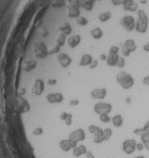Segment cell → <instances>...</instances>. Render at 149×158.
<instances>
[{
  "label": "cell",
  "instance_id": "cell-1",
  "mask_svg": "<svg viewBox=\"0 0 149 158\" xmlns=\"http://www.w3.org/2000/svg\"><path fill=\"white\" fill-rule=\"evenodd\" d=\"M137 13H138V19L136 20L135 30L138 33L144 34L148 30V22H149L148 16L143 10H138Z\"/></svg>",
  "mask_w": 149,
  "mask_h": 158
},
{
  "label": "cell",
  "instance_id": "cell-2",
  "mask_svg": "<svg viewBox=\"0 0 149 158\" xmlns=\"http://www.w3.org/2000/svg\"><path fill=\"white\" fill-rule=\"evenodd\" d=\"M116 81L124 89H130L134 86V78L126 72H119L116 75Z\"/></svg>",
  "mask_w": 149,
  "mask_h": 158
},
{
  "label": "cell",
  "instance_id": "cell-3",
  "mask_svg": "<svg viewBox=\"0 0 149 158\" xmlns=\"http://www.w3.org/2000/svg\"><path fill=\"white\" fill-rule=\"evenodd\" d=\"M120 24L127 32H131L135 30L136 20L132 15H125L120 19Z\"/></svg>",
  "mask_w": 149,
  "mask_h": 158
},
{
  "label": "cell",
  "instance_id": "cell-4",
  "mask_svg": "<svg viewBox=\"0 0 149 158\" xmlns=\"http://www.w3.org/2000/svg\"><path fill=\"white\" fill-rule=\"evenodd\" d=\"M137 49V45H136V43L133 39H128L123 44V47L121 49V53H122V56L125 57V56H129L130 54L135 52Z\"/></svg>",
  "mask_w": 149,
  "mask_h": 158
},
{
  "label": "cell",
  "instance_id": "cell-5",
  "mask_svg": "<svg viewBox=\"0 0 149 158\" xmlns=\"http://www.w3.org/2000/svg\"><path fill=\"white\" fill-rule=\"evenodd\" d=\"M82 2L80 0H74L68 8V16L70 18H79L80 16V9Z\"/></svg>",
  "mask_w": 149,
  "mask_h": 158
},
{
  "label": "cell",
  "instance_id": "cell-6",
  "mask_svg": "<svg viewBox=\"0 0 149 158\" xmlns=\"http://www.w3.org/2000/svg\"><path fill=\"white\" fill-rule=\"evenodd\" d=\"M34 54L38 58H41V59L45 58L48 56V50H47L46 45L42 42L36 43L34 45Z\"/></svg>",
  "mask_w": 149,
  "mask_h": 158
},
{
  "label": "cell",
  "instance_id": "cell-7",
  "mask_svg": "<svg viewBox=\"0 0 149 158\" xmlns=\"http://www.w3.org/2000/svg\"><path fill=\"white\" fill-rule=\"evenodd\" d=\"M45 90V82L41 78L35 79V81L32 85L31 91L36 96H41Z\"/></svg>",
  "mask_w": 149,
  "mask_h": 158
},
{
  "label": "cell",
  "instance_id": "cell-8",
  "mask_svg": "<svg viewBox=\"0 0 149 158\" xmlns=\"http://www.w3.org/2000/svg\"><path fill=\"white\" fill-rule=\"evenodd\" d=\"M113 110V106L111 104L109 103H105V102H98L94 106V111L98 114H109Z\"/></svg>",
  "mask_w": 149,
  "mask_h": 158
},
{
  "label": "cell",
  "instance_id": "cell-9",
  "mask_svg": "<svg viewBox=\"0 0 149 158\" xmlns=\"http://www.w3.org/2000/svg\"><path fill=\"white\" fill-rule=\"evenodd\" d=\"M136 146H137V141L133 139V138H128V139L124 140L122 144V149L126 154H132L136 151Z\"/></svg>",
  "mask_w": 149,
  "mask_h": 158
},
{
  "label": "cell",
  "instance_id": "cell-10",
  "mask_svg": "<svg viewBox=\"0 0 149 158\" xmlns=\"http://www.w3.org/2000/svg\"><path fill=\"white\" fill-rule=\"evenodd\" d=\"M45 99H46V101L51 105L61 104L64 100V96L62 92H50V93L46 94Z\"/></svg>",
  "mask_w": 149,
  "mask_h": 158
},
{
  "label": "cell",
  "instance_id": "cell-11",
  "mask_svg": "<svg viewBox=\"0 0 149 158\" xmlns=\"http://www.w3.org/2000/svg\"><path fill=\"white\" fill-rule=\"evenodd\" d=\"M57 61H58V63L60 64L61 67H62L63 69H66L72 64L73 59L66 53H59L58 56H57Z\"/></svg>",
  "mask_w": 149,
  "mask_h": 158
},
{
  "label": "cell",
  "instance_id": "cell-12",
  "mask_svg": "<svg viewBox=\"0 0 149 158\" xmlns=\"http://www.w3.org/2000/svg\"><path fill=\"white\" fill-rule=\"evenodd\" d=\"M69 138L71 140L74 141V142H81L83 140H85L86 138V133L82 128H79L77 130L73 131L70 135H69Z\"/></svg>",
  "mask_w": 149,
  "mask_h": 158
},
{
  "label": "cell",
  "instance_id": "cell-13",
  "mask_svg": "<svg viewBox=\"0 0 149 158\" xmlns=\"http://www.w3.org/2000/svg\"><path fill=\"white\" fill-rule=\"evenodd\" d=\"M107 89L105 88H96L94 89L91 91V97L94 99V100H98L102 101L107 97Z\"/></svg>",
  "mask_w": 149,
  "mask_h": 158
},
{
  "label": "cell",
  "instance_id": "cell-14",
  "mask_svg": "<svg viewBox=\"0 0 149 158\" xmlns=\"http://www.w3.org/2000/svg\"><path fill=\"white\" fill-rule=\"evenodd\" d=\"M78 146V143L74 142L73 140H71L70 138H67V139H62L59 142V147L62 151H63L64 152H70L71 150H73L74 147Z\"/></svg>",
  "mask_w": 149,
  "mask_h": 158
},
{
  "label": "cell",
  "instance_id": "cell-15",
  "mask_svg": "<svg viewBox=\"0 0 149 158\" xmlns=\"http://www.w3.org/2000/svg\"><path fill=\"white\" fill-rule=\"evenodd\" d=\"M81 43V36L79 34L72 35L67 39V44L71 48H76Z\"/></svg>",
  "mask_w": 149,
  "mask_h": 158
},
{
  "label": "cell",
  "instance_id": "cell-16",
  "mask_svg": "<svg viewBox=\"0 0 149 158\" xmlns=\"http://www.w3.org/2000/svg\"><path fill=\"white\" fill-rule=\"evenodd\" d=\"M94 57H92V55L90 54H83L81 58H80V61H79V66L80 67H89L90 64L94 61Z\"/></svg>",
  "mask_w": 149,
  "mask_h": 158
},
{
  "label": "cell",
  "instance_id": "cell-17",
  "mask_svg": "<svg viewBox=\"0 0 149 158\" xmlns=\"http://www.w3.org/2000/svg\"><path fill=\"white\" fill-rule=\"evenodd\" d=\"M124 10L126 11H129V12H135L138 11L139 7H138V3L134 0H131V1H128L127 3H126L124 6Z\"/></svg>",
  "mask_w": 149,
  "mask_h": 158
},
{
  "label": "cell",
  "instance_id": "cell-18",
  "mask_svg": "<svg viewBox=\"0 0 149 158\" xmlns=\"http://www.w3.org/2000/svg\"><path fill=\"white\" fill-rule=\"evenodd\" d=\"M87 152V149L84 145H78L72 150V153L74 157H80L81 155H85Z\"/></svg>",
  "mask_w": 149,
  "mask_h": 158
},
{
  "label": "cell",
  "instance_id": "cell-19",
  "mask_svg": "<svg viewBox=\"0 0 149 158\" xmlns=\"http://www.w3.org/2000/svg\"><path fill=\"white\" fill-rule=\"evenodd\" d=\"M118 57H119V55H115V54H109L108 55V57H107V64L109 66V67H115L116 66V63H117V60H118Z\"/></svg>",
  "mask_w": 149,
  "mask_h": 158
},
{
  "label": "cell",
  "instance_id": "cell-20",
  "mask_svg": "<svg viewBox=\"0 0 149 158\" xmlns=\"http://www.w3.org/2000/svg\"><path fill=\"white\" fill-rule=\"evenodd\" d=\"M111 123H113V126L116 127V128L122 127L123 124H124V118H123L122 115L117 114V115L113 116V118H111Z\"/></svg>",
  "mask_w": 149,
  "mask_h": 158
},
{
  "label": "cell",
  "instance_id": "cell-21",
  "mask_svg": "<svg viewBox=\"0 0 149 158\" xmlns=\"http://www.w3.org/2000/svg\"><path fill=\"white\" fill-rule=\"evenodd\" d=\"M60 118H61L62 121L64 122V123L67 126H70L72 124V123H73V116H72V114L67 113V112H62L60 115Z\"/></svg>",
  "mask_w": 149,
  "mask_h": 158
},
{
  "label": "cell",
  "instance_id": "cell-22",
  "mask_svg": "<svg viewBox=\"0 0 149 158\" xmlns=\"http://www.w3.org/2000/svg\"><path fill=\"white\" fill-rule=\"evenodd\" d=\"M90 33H91V36L94 38L95 40H100V39H102V37L104 35L103 30L100 27H97L92 28Z\"/></svg>",
  "mask_w": 149,
  "mask_h": 158
},
{
  "label": "cell",
  "instance_id": "cell-23",
  "mask_svg": "<svg viewBox=\"0 0 149 158\" xmlns=\"http://www.w3.org/2000/svg\"><path fill=\"white\" fill-rule=\"evenodd\" d=\"M133 133L137 135H146V134H149V121L144 124L143 127H141V128H136Z\"/></svg>",
  "mask_w": 149,
  "mask_h": 158
},
{
  "label": "cell",
  "instance_id": "cell-24",
  "mask_svg": "<svg viewBox=\"0 0 149 158\" xmlns=\"http://www.w3.org/2000/svg\"><path fill=\"white\" fill-rule=\"evenodd\" d=\"M60 30H61L62 33H63L66 36L71 35L72 32H73V28H72L71 25L69 23H67V22H65V23H63V24H62L60 26Z\"/></svg>",
  "mask_w": 149,
  "mask_h": 158
},
{
  "label": "cell",
  "instance_id": "cell-25",
  "mask_svg": "<svg viewBox=\"0 0 149 158\" xmlns=\"http://www.w3.org/2000/svg\"><path fill=\"white\" fill-rule=\"evenodd\" d=\"M94 7H95V1H92V0H84L81 5V8L86 11H92L94 10Z\"/></svg>",
  "mask_w": 149,
  "mask_h": 158
},
{
  "label": "cell",
  "instance_id": "cell-26",
  "mask_svg": "<svg viewBox=\"0 0 149 158\" xmlns=\"http://www.w3.org/2000/svg\"><path fill=\"white\" fill-rule=\"evenodd\" d=\"M110 18H111V12L110 11H104V12L99 13V15H98V20L102 23L108 22Z\"/></svg>",
  "mask_w": 149,
  "mask_h": 158
},
{
  "label": "cell",
  "instance_id": "cell-27",
  "mask_svg": "<svg viewBox=\"0 0 149 158\" xmlns=\"http://www.w3.org/2000/svg\"><path fill=\"white\" fill-rule=\"evenodd\" d=\"M111 136H113V130H111L110 128L103 129V131H102V138H103V142L109 140Z\"/></svg>",
  "mask_w": 149,
  "mask_h": 158
},
{
  "label": "cell",
  "instance_id": "cell-28",
  "mask_svg": "<svg viewBox=\"0 0 149 158\" xmlns=\"http://www.w3.org/2000/svg\"><path fill=\"white\" fill-rule=\"evenodd\" d=\"M36 66H37V62L35 60H29L26 63L24 70L26 73H30L31 71H33L36 68Z\"/></svg>",
  "mask_w": 149,
  "mask_h": 158
},
{
  "label": "cell",
  "instance_id": "cell-29",
  "mask_svg": "<svg viewBox=\"0 0 149 158\" xmlns=\"http://www.w3.org/2000/svg\"><path fill=\"white\" fill-rule=\"evenodd\" d=\"M56 43H57V46H59V47L64 46L65 44L67 43L66 35H64L63 33L60 34V36L58 37V39H57V41H56Z\"/></svg>",
  "mask_w": 149,
  "mask_h": 158
},
{
  "label": "cell",
  "instance_id": "cell-30",
  "mask_svg": "<svg viewBox=\"0 0 149 158\" xmlns=\"http://www.w3.org/2000/svg\"><path fill=\"white\" fill-rule=\"evenodd\" d=\"M102 131H103V129H101L100 131H98L97 133H96V134L94 135V142H95L96 144H101V143H103Z\"/></svg>",
  "mask_w": 149,
  "mask_h": 158
},
{
  "label": "cell",
  "instance_id": "cell-31",
  "mask_svg": "<svg viewBox=\"0 0 149 158\" xmlns=\"http://www.w3.org/2000/svg\"><path fill=\"white\" fill-rule=\"evenodd\" d=\"M77 24L80 27H86L89 24V20L84 16H79L77 18Z\"/></svg>",
  "mask_w": 149,
  "mask_h": 158
},
{
  "label": "cell",
  "instance_id": "cell-32",
  "mask_svg": "<svg viewBox=\"0 0 149 158\" xmlns=\"http://www.w3.org/2000/svg\"><path fill=\"white\" fill-rule=\"evenodd\" d=\"M141 140H142V142L144 145V149L149 151V134L142 135L141 136Z\"/></svg>",
  "mask_w": 149,
  "mask_h": 158
},
{
  "label": "cell",
  "instance_id": "cell-33",
  "mask_svg": "<svg viewBox=\"0 0 149 158\" xmlns=\"http://www.w3.org/2000/svg\"><path fill=\"white\" fill-rule=\"evenodd\" d=\"M99 120L103 123H109L111 122V118L109 117V114H101L99 115Z\"/></svg>",
  "mask_w": 149,
  "mask_h": 158
},
{
  "label": "cell",
  "instance_id": "cell-34",
  "mask_svg": "<svg viewBox=\"0 0 149 158\" xmlns=\"http://www.w3.org/2000/svg\"><path fill=\"white\" fill-rule=\"evenodd\" d=\"M100 130H101V128H100L99 126L96 125V124H91V125L89 126V128H88V131H89L91 134H92V135H95L96 133H97V132L100 131Z\"/></svg>",
  "mask_w": 149,
  "mask_h": 158
},
{
  "label": "cell",
  "instance_id": "cell-35",
  "mask_svg": "<svg viewBox=\"0 0 149 158\" xmlns=\"http://www.w3.org/2000/svg\"><path fill=\"white\" fill-rule=\"evenodd\" d=\"M125 66H126V59H125V57L119 56L118 60H117V63H116V67L122 69V68H124Z\"/></svg>",
  "mask_w": 149,
  "mask_h": 158
},
{
  "label": "cell",
  "instance_id": "cell-36",
  "mask_svg": "<svg viewBox=\"0 0 149 158\" xmlns=\"http://www.w3.org/2000/svg\"><path fill=\"white\" fill-rule=\"evenodd\" d=\"M111 4L113 6H121V5H125L126 3H127L128 1H131V0H110Z\"/></svg>",
  "mask_w": 149,
  "mask_h": 158
},
{
  "label": "cell",
  "instance_id": "cell-37",
  "mask_svg": "<svg viewBox=\"0 0 149 158\" xmlns=\"http://www.w3.org/2000/svg\"><path fill=\"white\" fill-rule=\"evenodd\" d=\"M120 52V48L117 45H111L109 48V54H115L118 55Z\"/></svg>",
  "mask_w": 149,
  "mask_h": 158
},
{
  "label": "cell",
  "instance_id": "cell-38",
  "mask_svg": "<svg viewBox=\"0 0 149 158\" xmlns=\"http://www.w3.org/2000/svg\"><path fill=\"white\" fill-rule=\"evenodd\" d=\"M43 133H44V129H43L42 127H37V128H35V129L33 130V132H32V134H33L34 135H36V136L43 135Z\"/></svg>",
  "mask_w": 149,
  "mask_h": 158
},
{
  "label": "cell",
  "instance_id": "cell-39",
  "mask_svg": "<svg viewBox=\"0 0 149 158\" xmlns=\"http://www.w3.org/2000/svg\"><path fill=\"white\" fill-rule=\"evenodd\" d=\"M46 83H47L48 86H56L58 84V80H57V79H55V78H49Z\"/></svg>",
  "mask_w": 149,
  "mask_h": 158
},
{
  "label": "cell",
  "instance_id": "cell-40",
  "mask_svg": "<svg viewBox=\"0 0 149 158\" xmlns=\"http://www.w3.org/2000/svg\"><path fill=\"white\" fill-rule=\"evenodd\" d=\"M97 66H98V60H97V59H94V61H92V62L90 64L89 68H90L91 70H95Z\"/></svg>",
  "mask_w": 149,
  "mask_h": 158
},
{
  "label": "cell",
  "instance_id": "cell-41",
  "mask_svg": "<svg viewBox=\"0 0 149 158\" xmlns=\"http://www.w3.org/2000/svg\"><path fill=\"white\" fill-rule=\"evenodd\" d=\"M69 105H70L71 106H79V101L78 100V99H73V100H70Z\"/></svg>",
  "mask_w": 149,
  "mask_h": 158
},
{
  "label": "cell",
  "instance_id": "cell-42",
  "mask_svg": "<svg viewBox=\"0 0 149 158\" xmlns=\"http://www.w3.org/2000/svg\"><path fill=\"white\" fill-rule=\"evenodd\" d=\"M143 85L149 87V75H146L143 78Z\"/></svg>",
  "mask_w": 149,
  "mask_h": 158
},
{
  "label": "cell",
  "instance_id": "cell-43",
  "mask_svg": "<svg viewBox=\"0 0 149 158\" xmlns=\"http://www.w3.org/2000/svg\"><path fill=\"white\" fill-rule=\"evenodd\" d=\"M143 149H144V145H143V142L137 143V146H136V150H137V151L142 152Z\"/></svg>",
  "mask_w": 149,
  "mask_h": 158
},
{
  "label": "cell",
  "instance_id": "cell-44",
  "mask_svg": "<svg viewBox=\"0 0 149 158\" xmlns=\"http://www.w3.org/2000/svg\"><path fill=\"white\" fill-rule=\"evenodd\" d=\"M85 156H86V158H96L95 155H94V153H92V152H90V151H87Z\"/></svg>",
  "mask_w": 149,
  "mask_h": 158
},
{
  "label": "cell",
  "instance_id": "cell-45",
  "mask_svg": "<svg viewBox=\"0 0 149 158\" xmlns=\"http://www.w3.org/2000/svg\"><path fill=\"white\" fill-rule=\"evenodd\" d=\"M143 51H144V52H149V42L143 44Z\"/></svg>",
  "mask_w": 149,
  "mask_h": 158
},
{
  "label": "cell",
  "instance_id": "cell-46",
  "mask_svg": "<svg viewBox=\"0 0 149 158\" xmlns=\"http://www.w3.org/2000/svg\"><path fill=\"white\" fill-rule=\"evenodd\" d=\"M107 57H108V55H106V54H101L100 56H99V58L101 59V60H103V61L107 60Z\"/></svg>",
  "mask_w": 149,
  "mask_h": 158
},
{
  "label": "cell",
  "instance_id": "cell-47",
  "mask_svg": "<svg viewBox=\"0 0 149 158\" xmlns=\"http://www.w3.org/2000/svg\"><path fill=\"white\" fill-rule=\"evenodd\" d=\"M126 101L127 104H130V103H131V98H130V97H126Z\"/></svg>",
  "mask_w": 149,
  "mask_h": 158
},
{
  "label": "cell",
  "instance_id": "cell-48",
  "mask_svg": "<svg viewBox=\"0 0 149 158\" xmlns=\"http://www.w3.org/2000/svg\"><path fill=\"white\" fill-rule=\"evenodd\" d=\"M140 3L141 4H146L147 3V0H140Z\"/></svg>",
  "mask_w": 149,
  "mask_h": 158
},
{
  "label": "cell",
  "instance_id": "cell-49",
  "mask_svg": "<svg viewBox=\"0 0 149 158\" xmlns=\"http://www.w3.org/2000/svg\"><path fill=\"white\" fill-rule=\"evenodd\" d=\"M135 158H145L144 156H143V155H140V156H136Z\"/></svg>",
  "mask_w": 149,
  "mask_h": 158
},
{
  "label": "cell",
  "instance_id": "cell-50",
  "mask_svg": "<svg viewBox=\"0 0 149 158\" xmlns=\"http://www.w3.org/2000/svg\"><path fill=\"white\" fill-rule=\"evenodd\" d=\"M80 1H81V2H83V1H84V0H80Z\"/></svg>",
  "mask_w": 149,
  "mask_h": 158
},
{
  "label": "cell",
  "instance_id": "cell-51",
  "mask_svg": "<svg viewBox=\"0 0 149 158\" xmlns=\"http://www.w3.org/2000/svg\"><path fill=\"white\" fill-rule=\"evenodd\" d=\"M92 1H95V2H96V0H92Z\"/></svg>",
  "mask_w": 149,
  "mask_h": 158
},
{
  "label": "cell",
  "instance_id": "cell-52",
  "mask_svg": "<svg viewBox=\"0 0 149 158\" xmlns=\"http://www.w3.org/2000/svg\"><path fill=\"white\" fill-rule=\"evenodd\" d=\"M98 1H102V0H98Z\"/></svg>",
  "mask_w": 149,
  "mask_h": 158
}]
</instances>
